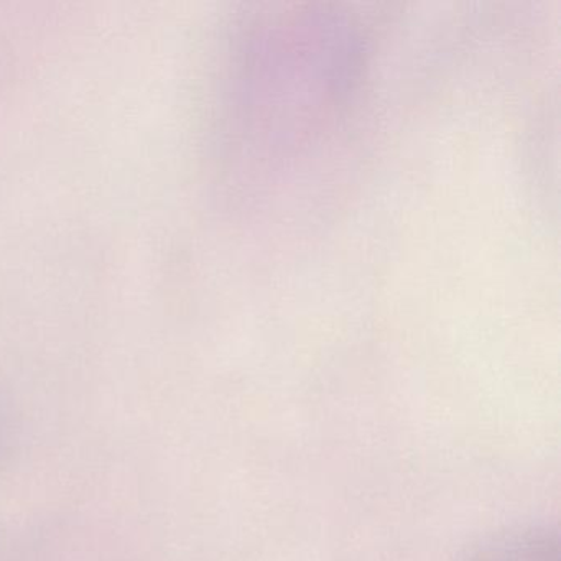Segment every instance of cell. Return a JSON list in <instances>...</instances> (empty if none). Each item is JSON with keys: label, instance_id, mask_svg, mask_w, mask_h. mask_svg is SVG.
<instances>
[{"label": "cell", "instance_id": "1", "mask_svg": "<svg viewBox=\"0 0 561 561\" xmlns=\"http://www.w3.org/2000/svg\"><path fill=\"white\" fill-rule=\"evenodd\" d=\"M471 561H558V548L547 534L528 531L494 541Z\"/></svg>", "mask_w": 561, "mask_h": 561}, {"label": "cell", "instance_id": "2", "mask_svg": "<svg viewBox=\"0 0 561 561\" xmlns=\"http://www.w3.org/2000/svg\"><path fill=\"white\" fill-rule=\"evenodd\" d=\"M0 561H31L21 543L0 528Z\"/></svg>", "mask_w": 561, "mask_h": 561}, {"label": "cell", "instance_id": "3", "mask_svg": "<svg viewBox=\"0 0 561 561\" xmlns=\"http://www.w3.org/2000/svg\"><path fill=\"white\" fill-rule=\"evenodd\" d=\"M8 420H5L4 410L0 407V461H2V456H4L5 449H8Z\"/></svg>", "mask_w": 561, "mask_h": 561}]
</instances>
